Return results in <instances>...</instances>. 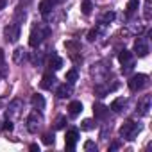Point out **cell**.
<instances>
[{
  "instance_id": "8",
  "label": "cell",
  "mask_w": 152,
  "mask_h": 152,
  "mask_svg": "<svg viewBox=\"0 0 152 152\" xmlns=\"http://www.w3.org/2000/svg\"><path fill=\"white\" fill-rule=\"evenodd\" d=\"M22 107H23V102H22L20 99H15V100L9 104V107H7V118H15V116H18Z\"/></svg>"
},
{
  "instance_id": "35",
  "label": "cell",
  "mask_w": 152,
  "mask_h": 152,
  "mask_svg": "<svg viewBox=\"0 0 152 152\" xmlns=\"http://www.w3.org/2000/svg\"><path fill=\"white\" fill-rule=\"evenodd\" d=\"M29 148H31V150H32V152H39V147H38V145H36V143H32V145H31V147H29Z\"/></svg>"
},
{
  "instance_id": "1",
  "label": "cell",
  "mask_w": 152,
  "mask_h": 152,
  "mask_svg": "<svg viewBox=\"0 0 152 152\" xmlns=\"http://www.w3.org/2000/svg\"><path fill=\"white\" fill-rule=\"evenodd\" d=\"M48 34H50V29L41 27V25H39V27H34L32 32H31V38H29V45L36 48L38 45H41V41H43Z\"/></svg>"
},
{
  "instance_id": "27",
  "label": "cell",
  "mask_w": 152,
  "mask_h": 152,
  "mask_svg": "<svg viewBox=\"0 0 152 152\" xmlns=\"http://www.w3.org/2000/svg\"><path fill=\"white\" fill-rule=\"evenodd\" d=\"M84 150H95V152H97V145H95V141L88 140V141L84 143Z\"/></svg>"
},
{
  "instance_id": "18",
  "label": "cell",
  "mask_w": 152,
  "mask_h": 152,
  "mask_svg": "<svg viewBox=\"0 0 152 152\" xmlns=\"http://www.w3.org/2000/svg\"><path fill=\"white\" fill-rule=\"evenodd\" d=\"M124 106H125V99H115V100L111 102V109H113L115 113H120V111L124 109Z\"/></svg>"
},
{
  "instance_id": "7",
  "label": "cell",
  "mask_w": 152,
  "mask_h": 152,
  "mask_svg": "<svg viewBox=\"0 0 152 152\" xmlns=\"http://www.w3.org/2000/svg\"><path fill=\"white\" fill-rule=\"evenodd\" d=\"M79 140V131L77 129H70L66 131V136H64V143H66V148L68 150H73L75 148V143Z\"/></svg>"
},
{
  "instance_id": "39",
  "label": "cell",
  "mask_w": 152,
  "mask_h": 152,
  "mask_svg": "<svg viewBox=\"0 0 152 152\" xmlns=\"http://www.w3.org/2000/svg\"><path fill=\"white\" fill-rule=\"evenodd\" d=\"M2 104H6V99H0V106H2Z\"/></svg>"
},
{
  "instance_id": "26",
  "label": "cell",
  "mask_w": 152,
  "mask_h": 152,
  "mask_svg": "<svg viewBox=\"0 0 152 152\" xmlns=\"http://www.w3.org/2000/svg\"><path fill=\"white\" fill-rule=\"evenodd\" d=\"M150 4L152 0H145V20H150Z\"/></svg>"
},
{
  "instance_id": "16",
  "label": "cell",
  "mask_w": 152,
  "mask_h": 152,
  "mask_svg": "<svg viewBox=\"0 0 152 152\" xmlns=\"http://www.w3.org/2000/svg\"><path fill=\"white\" fill-rule=\"evenodd\" d=\"M68 109H70V115H72V116H77V115L83 111V104H81L79 100H73V102H70Z\"/></svg>"
},
{
  "instance_id": "21",
  "label": "cell",
  "mask_w": 152,
  "mask_h": 152,
  "mask_svg": "<svg viewBox=\"0 0 152 152\" xmlns=\"http://www.w3.org/2000/svg\"><path fill=\"white\" fill-rule=\"evenodd\" d=\"M81 9H83V13H84V15H90V13H91V9H93L91 0H84L83 6H81Z\"/></svg>"
},
{
  "instance_id": "10",
  "label": "cell",
  "mask_w": 152,
  "mask_h": 152,
  "mask_svg": "<svg viewBox=\"0 0 152 152\" xmlns=\"http://www.w3.org/2000/svg\"><path fill=\"white\" fill-rule=\"evenodd\" d=\"M56 93H57V97H59V99H66V97H70V95L73 93V86H72V83H68V84H66V83H64V84H61V86L57 88V91H56Z\"/></svg>"
},
{
  "instance_id": "29",
  "label": "cell",
  "mask_w": 152,
  "mask_h": 152,
  "mask_svg": "<svg viewBox=\"0 0 152 152\" xmlns=\"http://www.w3.org/2000/svg\"><path fill=\"white\" fill-rule=\"evenodd\" d=\"M64 125H66V118L59 116V118H57V124H56V129H63Z\"/></svg>"
},
{
  "instance_id": "19",
  "label": "cell",
  "mask_w": 152,
  "mask_h": 152,
  "mask_svg": "<svg viewBox=\"0 0 152 152\" xmlns=\"http://www.w3.org/2000/svg\"><path fill=\"white\" fill-rule=\"evenodd\" d=\"M25 57H27V54H25V50H23V48H16V50H15V54H13V61H15V63H22Z\"/></svg>"
},
{
  "instance_id": "36",
  "label": "cell",
  "mask_w": 152,
  "mask_h": 152,
  "mask_svg": "<svg viewBox=\"0 0 152 152\" xmlns=\"http://www.w3.org/2000/svg\"><path fill=\"white\" fill-rule=\"evenodd\" d=\"M0 66H4V50L0 48Z\"/></svg>"
},
{
  "instance_id": "2",
  "label": "cell",
  "mask_w": 152,
  "mask_h": 152,
  "mask_svg": "<svg viewBox=\"0 0 152 152\" xmlns=\"http://www.w3.org/2000/svg\"><path fill=\"white\" fill-rule=\"evenodd\" d=\"M140 131H141V127H140L138 124H134V122H125V124L120 127V136L125 138V140H129V141H132V140L140 134Z\"/></svg>"
},
{
  "instance_id": "34",
  "label": "cell",
  "mask_w": 152,
  "mask_h": 152,
  "mask_svg": "<svg viewBox=\"0 0 152 152\" xmlns=\"http://www.w3.org/2000/svg\"><path fill=\"white\" fill-rule=\"evenodd\" d=\"M116 148H120V143H118V141H115V143L109 147V150H116Z\"/></svg>"
},
{
  "instance_id": "25",
  "label": "cell",
  "mask_w": 152,
  "mask_h": 152,
  "mask_svg": "<svg viewBox=\"0 0 152 152\" xmlns=\"http://www.w3.org/2000/svg\"><path fill=\"white\" fill-rule=\"evenodd\" d=\"M81 129H84V131H91V129H93V120H90V118H86V120L83 122V125H81Z\"/></svg>"
},
{
  "instance_id": "31",
  "label": "cell",
  "mask_w": 152,
  "mask_h": 152,
  "mask_svg": "<svg viewBox=\"0 0 152 152\" xmlns=\"http://www.w3.org/2000/svg\"><path fill=\"white\" fill-rule=\"evenodd\" d=\"M13 129H15L13 122H11V120H6V124H4V131H13Z\"/></svg>"
},
{
  "instance_id": "15",
  "label": "cell",
  "mask_w": 152,
  "mask_h": 152,
  "mask_svg": "<svg viewBox=\"0 0 152 152\" xmlns=\"http://www.w3.org/2000/svg\"><path fill=\"white\" fill-rule=\"evenodd\" d=\"M52 7H54V4L50 2V0H41V2H39V13H41L43 16H47V15L52 11Z\"/></svg>"
},
{
  "instance_id": "17",
  "label": "cell",
  "mask_w": 152,
  "mask_h": 152,
  "mask_svg": "<svg viewBox=\"0 0 152 152\" xmlns=\"http://www.w3.org/2000/svg\"><path fill=\"white\" fill-rule=\"evenodd\" d=\"M118 61L122 63V64H125V63H131L132 61V52H129V50H120L118 52Z\"/></svg>"
},
{
  "instance_id": "3",
  "label": "cell",
  "mask_w": 152,
  "mask_h": 152,
  "mask_svg": "<svg viewBox=\"0 0 152 152\" xmlns=\"http://www.w3.org/2000/svg\"><path fill=\"white\" fill-rule=\"evenodd\" d=\"M147 86H148V77L145 73H134L129 79V90L131 91H141Z\"/></svg>"
},
{
  "instance_id": "24",
  "label": "cell",
  "mask_w": 152,
  "mask_h": 152,
  "mask_svg": "<svg viewBox=\"0 0 152 152\" xmlns=\"http://www.w3.org/2000/svg\"><path fill=\"white\" fill-rule=\"evenodd\" d=\"M111 20H115V13H113V11L104 13V16H102V23H109Z\"/></svg>"
},
{
  "instance_id": "13",
  "label": "cell",
  "mask_w": 152,
  "mask_h": 152,
  "mask_svg": "<svg viewBox=\"0 0 152 152\" xmlns=\"http://www.w3.org/2000/svg\"><path fill=\"white\" fill-rule=\"evenodd\" d=\"M48 66H50L52 70H59V68L63 66V59H61L59 56H56V54H52V56L48 57Z\"/></svg>"
},
{
  "instance_id": "5",
  "label": "cell",
  "mask_w": 152,
  "mask_h": 152,
  "mask_svg": "<svg viewBox=\"0 0 152 152\" xmlns=\"http://www.w3.org/2000/svg\"><path fill=\"white\" fill-rule=\"evenodd\" d=\"M134 54L140 56V57H145L148 54V41H147V38H138L134 41Z\"/></svg>"
},
{
  "instance_id": "4",
  "label": "cell",
  "mask_w": 152,
  "mask_h": 152,
  "mask_svg": "<svg viewBox=\"0 0 152 152\" xmlns=\"http://www.w3.org/2000/svg\"><path fill=\"white\" fill-rule=\"evenodd\" d=\"M4 36H6L7 41L16 43L18 38H20V23H9V25L4 29Z\"/></svg>"
},
{
  "instance_id": "9",
  "label": "cell",
  "mask_w": 152,
  "mask_h": 152,
  "mask_svg": "<svg viewBox=\"0 0 152 152\" xmlns=\"http://www.w3.org/2000/svg\"><path fill=\"white\" fill-rule=\"evenodd\" d=\"M56 81H57L56 75L48 72V73L43 75V79H41V88H43V90H52V88L56 86Z\"/></svg>"
},
{
  "instance_id": "33",
  "label": "cell",
  "mask_w": 152,
  "mask_h": 152,
  "mask_svg": "<svg viewBox=\"0 0 152 152\" xmlns=\"http://www.w3.org/2000/svg\"><path fill=\"white\" fill-rule=\"evenodd\" d=\"M95 38H97V29H91V31L88 32V39H90V41H93Z\"/></svg>"
},
{
  "instance_id": "23",
  "label": "cell",
  "mask_w": 152,
  "mask_h": 152,
  "mask_svg": "<svg viewBox=\"0 0 152 152\" xmlns=\"http://www.w3.org/2000/svg\"><path fill=\"white\" fill-rule=\"evenodd\" d=\"M111 90H115V88H104V86H97V88H95V91H97L99 97H106Z\"/></svg>"
},
{
  "instance_id": "6",
  "label": "cell",
  "mask_w": 152,
  "mask_h": 152,
  "mask_svg": "<svg viewBox=\"0 0 152 152\" xmlns=\"http://www.w3.org/2000/svg\"><path fill=\"white\" fill-rule=\"evenodd\" d=\"M41 116L38 115V113H32V115H29V118H27V129H29V132H38L39 131V127H41Z\"/></svg>"
},
{
  "instance_id": "14",
  "label": "cell",
  "mask_w": 152,
  "mask_h": 152,
  "mask_svg": "<svg viewBox=\"0 0 152 152\" xmlns=\"http://www.w3.org/2000/svg\"><path fill=\"white\" fill-rule=\"evenodd\" d=\"M31 102H32V106L38 109V111H41V109H45V99H43V95H32V99H31Z\"/></svg>"
},
{
  "instance_id": "22",
  "label": "cell",
  "mask_w": 152,
  "mask_h": 152,
  "mask_svg": "<svg viewBox=\"0 0 152 152\" xmlns=\"http://www.w3.org/2000/svg\"><path fill=\"white\" fill-rule=\"evenodd\" d=\"M138 7H140V2H138V0H131V2L127 4V15H132Z\"/></svg>"
},
{
  "instance_id": "37",
  "label": "cell",
  "mask_w": 152,
  "mask_h": 152,
  "mask_svg": "<svg viewBox=\"0 0 152 152\" xmlns=\"http://www.w3.org/2000/svg\"><path fill=\"white\" fill-rule=\"evenodd\" d=\"M6 4H7V0H0V11L6 7Z\"/></svg>"
},
{
  "instance_id": "32",
  "label": "cell",
  "mask_w": 152,
  "mask_h": 152,
  "mask_svg": "<svg viewBox=\"0 0 152 152\" xmlns=\"http://www.w3.org/2000/svg\"><path fill=\"white\" fill-rule=\"evenodd\" d=\"M66 45V48H73V50H79V45L75 43V41H68V43H64Z\"/></svg>"
},
{
  "instance_id": "38",
  "label": "cell",
  "mask_w": 152,
  "mask_h": 152,
  "mask_svg": "<svg viewBox=\"0 0 152 152\" xmlns=\"http://www.w3.org/2000/svg\"><path fill=\"white\" fill-rule=\"evenodd\" d=\"M50 2H52V4H54V6H56V4H57V2H61V0H50Z\"/></svg>"
},
{
  "instance_id": "20",
  "label": "cell",
  "mask_w": 152,
  "mask_h": 152,
  "mask_svg": "<svg viewBox=\"0 0 152 152\" xmlns=\"http://www.w3.org/2000/svg\"><path fill=\"white\" fill-rule=\"evenodd\" d=\"M77 77H79V73H77V70H68L66 72V81L68 83H75V81H77Z\"/></svg>"
},
{
  "instance_id": "30",
  "label": "cell",
  "mask_w": 152,
  "mask_h": 152,
  "mask_svg": "<svg viewBox=\"0 0 152 152\" xmlns=\"http://www.w3.org/2000/svg\"><path fill=\"white\" fill-rule=\"evenodd\" d=\"M25 11L22 9V7H18V11H16V20H25Z\"/></svg>"
},
{
  "instance_id": "28",
  "label": "cell",
  "mask_w": 152,
  "mask_h": 152,
  "mask_svg": "<svg viewBox=\"0 0 152 152\" xmlns=\"http://www.w3.org/2000/svg\"><path fill=\"white\" fill-rule=\"evenodd\" d=\"M43 143H47V145H50V143H54V134H50V132H47V134L43 136Z\"/></svg>"
},
{
  "instance_id": "12",
  "label": "cell",
  "mask_w": 152,
  "mask_h": 152,
  "mask_svg": "<svg viewBox=\"0 0 152 152\" xmlns=\"http://www.w3.org/2000/svg\"><path fill=\"white\" fill-rule=\"evenodd\" d=\"M148 109H150V97L147 95V97H143L141 99V102H140V106H138V111H140V115H148Z\"/></svg>"
},
{
  "instance_id": "11",
  "label": "cell",
  "mask_w": 152,
  "mask_h": 152,
  "mask_svg": "<svg viewBox=\"0 0 152 152\" xmlns=\"http://www.w3.org/2000/svg\"><path fill=\"white\" fill-rule=\"evenodd\" d=\"M93 115H95V118L104 120L107 116V107L102 106V104H93Z\"/></svg>"
}]
</instances>
